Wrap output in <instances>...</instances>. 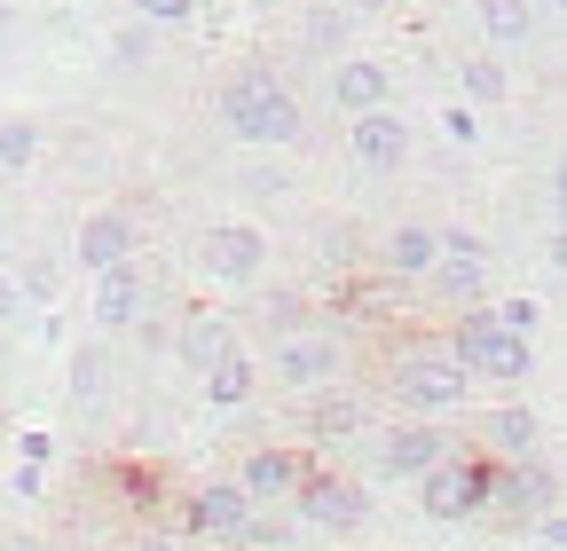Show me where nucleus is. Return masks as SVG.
Instances as JSON below:
<instances>
[{
    "label": "nucleus",
    "mask_w": 567,
    "mask_h": 551,
    "mask_svg": "<svg viewBox=\"0 0 567 551\" xmlns=\"http://www.w3.org/2000/svg\"><path fill=\"white\" fill-rule=\"evenodd\" d=\"M213 111L237 134L245 150H292L308 134V111H300V87L276 80V63H237V72L213 87Z\"/></svg>",
    "instance_id": "nucleus-1"
},
{
    "label": "nucleus",
    "mask_w": 567,
    "mask_h": 551,
    "mask_svg": "<svg viewBox=\"0 0 567 551\" xmlns=\"http://www.w3.org/2000/svg\"><path fill=\"white\" fill-rule=\"evenodd\" d=\"M386 402L402 418H457V409H473V378L450 355L442 331H410L386 347Z\"/></svg>",
    "instance_id": "nucleus-2"
},
{
    "label": "nucleus",
    "mask_w": 567,
    "mask_h": 551,
    "mask_svg": "<svg viewBox=\"0 0 567 551\" xmlns=\"http://www.w3.org/2000/svg\"><path fill=\"white\" fill-rule=\"evenodd\" d=\"M260 378H276V394H323L347 378V331L339 323H316V315H292V323H276L268 339V355H252Z\"/></svg>",
    "instance_id": "nucleus-3"
},
{
    "label": "nucleus",
    "mask_w": 567,
    "mask_h": 551,
    "mask_svg": "<svg viewBox=\"0 0 567 551\" xmlns=\"http://www.w3.org/2000/svg\"><path fill=\"white\" fill-rule=\"evenodd\" d=\"M442 339H450V355L465 363L473 386H528V378H536V339L505 331L488 308H457V315L442 323Z\"/></svg>",
    "instance_id": "nucleus-4"
},
{
    "label": "nucleus",
    "mask_w": 567,
    "mask_h": 551,
    "mask_svg": "<svg viewBox=\"0 0 567 551\" xmlns=\"http://www.w3.org/2000/svg\"><path fill=\"white\" fill-rule=\"evenodd\" d=\"M292 520L316 528V536H354L371 520V480L363 472H339L331 457H316L300 472V489H292Z\"/></svg>",
    "instance_id": "nucleus-5"
},
{
    "label": "nucleus",
    "mask_w": 567,
    "mask_h": 551,
    "mask_svg": "<svg viewBox=\"0 0 567 551\" xmlns=\"http://www.w3.org/2000/svg\"><path fill=\"white\" fill-rule=\"evenodd\" d=\"M544 512H559V465H551V457L488 465V505H481V520H488V528H513V536H528Z\"/></svg>",
    "instance_id": "nucleus-6"
},
{
    "label": "nucleus",
    "mask_w": 567,
    "mask_h": 551,
    "mask_svg": "<svg viewBox=\"0 0 567 551\" xmlns=\"http://www.w3.org/2000/svg\"><path fill=\"white\" fill-rule=\"evenodd\" d=\"M410 489H417V512L434 520V528H465V520H481V505H488V457L450 449L442 465H425Z\"/></svg>",
    "instance_id": "nucleus-7"
},
{
    "label": "nucleus",
    "mask_w": 567,
    "mask_h": 551,
    "mask_svg": "<svg viewBox=\"0 0 567 551\" xmlns=\"http://www.w3.org/2000/svg\"><path fill=\"white\" fill-rule=\"evenodd\" d=\"M252 520H260V505L237 489V480H197V489H182L174 536L182 543H213V551H237Z\"/></svg>",
    "instance_id": "nucleus-8"
},
{
    "label": "nucleus",
    "mask_w": 567,
    "mask_h": 551,
    "mask_svg": "<svg viewBox=\"0 0 567 551\" xmlns=\"http://www.w3.org/2000/svg\"><path fill=\"white\" fill-rule=\"evenodd\" d=\"M465 426H473V457L488 465H520V457H551V418L528 402H496V409H465Z\"/></svg>",
    "instance_id": "nucleus-9"
},
{
    "label": "nucleus",
    "mask_w": 567,
    "mask_h": 551,
    "mask_svg": "<svg viewBox=\"0 0 567 551\" xmlns=\"http://www.w3.org/2000/svg\"><path fill=\"white\" fill-rule=\"evenodd\" d=\"M425 284H434V300L457 315V308H481L488 300V237L473 229H442L434 237V268H425Z\"/></svg>",
    "instance_id": "nucleus-10"
},
{
    "label": "nucleus",
    "mask_w": 567,
    "mask_h": 551,
    "mask_svg": "<svg viewBox=\"0 0 567 551\" xmlns=\"http://www.w3.org/2000/svg\"><path fill=\"white\" fill-rule=\"evenodd\" d=\"M197 268H205V284H221V292H252L268 276V237L252 221H221V229H205Z\"/></svg>",
    "instance_id": "nucleus-11"
},
{
    "label": "nucleus",
    "mask_w": 567,
    "mask_h": 551,
    "mask_svg": "<svg viewBox=\"0 0 567 551\" xmlns=\"http://www.w3.org/2000/svg\"><path fill=\"white\" fill-rule=\"evenodd\" d=\"M347 158H354V174H363V181L402 174V166H410V118H402L394 103L354 111V118H347Z\"/></svg>",
    "instance_id": "nucleus-12"
},
{
    "label": "nucleus",
    "mask_w": 567,
    "mask_h": 551,
    "mask_svg": "<svg viewBox=\"0 0 567 551\" xmlns=\"http://www.w3.org/2000/svg\"><path fill=\"white\" fill-rule=\"evenodd\" d=\"M308 465H316V449H308V441H252V449L237 457V472H229V480H237V489L268 512V505H292V489H300V472H308Z\"/></svg>",
    "instance_id": "nucleus-13"
},
{
    "label": "nucleus",
    "mask_w": 567,
    "mask_h": 551,
    "mask_svg": "<svg viewBox=\"0 0 567 551\" xmlns=\"http://www.w3.org/2000/svg\"><path fill=\"white\" fill-rule=\"evenodd\" d=\"M87 315H95V331H103V339H118V331H142V323L158 315V276L142 268V260H126V268L95 276V300H87Z\"/></svg>",
    "instance_id": "nucleus-14"
},
{
    "label": "nucleus",
    "mask_w": 567,
    "mask_h": 551,
    "mask_svg": "<svg viewBox=\"0 0 567 551\" xmlns=\"http://www.w3.org/2000/svg\"><path fill=\"white\" fill-rule=\"evenodd\" d=\"M457 441H450V426L442 418H394V426H379V480H410L425 472V465H442Z\"/></svg>",
    "instance_id": "nucleus-15"
},
{
    "label": "nucleus",
    "mask_w": 567,
    "mask_h": 551,
    "mask_svg": "<svg viewBox=\"0 0 567 551\" xmlns=\"http://www.w3.org/2000/svg\"><path fill=\"white\" fill-rule=\"evenodd\" d=\"M126 260H142V221L126 214V205H103V214H87L80 237H71V268L111 276V268H126Z\"/></svg>",
    "instance_id": "nucleus-16"
},
{
    "label": "nucleus",
    "mask_w": 567,
    "mask_h": 551,
    "mask_svg": "<svg viewBox=\"0 0 567 551\" xmlns=\"http://www.w3.org/2000/svg\"><path fill=\"white\" fill-rule=\"evenodd\" d=\"M379 426V402L371 394H339V386H323V394H308V449L323 457V449H347V441H363Z\"/></svg>",
    "instance_id": "nucleus-17"
},
{
    "label": "nucleus",
    "mask_w": 567,
    "mask_h": 551,
    "mask_svg": "<svg viewBox=\"0 0 567 551\" xmlns=\"http://www.w3.org/2000/svg\"><path fill=\"white\" fill-rule=\"evenodd\" d=\"M434 221H386L371 237V268L386 276V284H425V268H434Z\"/></svg>",
    "instance_id": "nucleus-18"
},
{
    "label": "nucleus",
    "mask_w": 567,
    "mask_h": 551,
    "mask_svg": "<svg viewBox=\"0 0 567 551\" xmlns=\"http://www.w3.org/2000/svg\"><path fill=\"white\" fill-rule=\"evenodd\" d=\"M473 24H481V48L496 63H513V55L536 48V9L528 0H473Z\"/></svg>",
    "instance_id": "nucleus-19"
},
{
    "label": "nucleus",
    "mask_w": 567,
    "mask_h": 551,
    "mask_svg": "<svg viewBox=\"0 0 567 551\" xmlns=\"http://www.w3.org/2000/svg\"><path fill=\"white\" fill-rule=\"evenodd\" d=\"M331 103L354 118V111H379V103H394V72L379 55H331Z\"/></svg>",
    "instance_id": "nucleus-20"
},
{
    "label": "nucleus",
    "mask_w": 567,
    "mask_h": 551,
    "mask_svg": "<svg viewBox=\"0 0 567 551\" xmlns=\"http://www.w3.org/2000/svg\"><path fill=\"white\" fill-rule=\"evenodd\" d=\"M197 394H205V409H252V394H260V363H252L245 347H221V355L197 371Z\"/></svg>",
    "instance_id": "nucleus-21"
},
{
    "label": "nucleus",
    "mask_w": 567,
    "mask_h": 551,
    "mask_svg": "<svg viewBox=\"0 0 567 551\" xmlns=\"http://www.w3.org/2000/svg\"><path fill=\"white\" fill-rule=\"evenodd\" d=\"M221 347H237V323H229V315H213V308H189L182 331H174V355H182L189 371H205Z\"/></svg>",
    "instance_id": "nucleus-22"
},
{
    "label": "nucleus",
    "mask_w": 567,
    "mask_h": 551,
    "mask_svg": "<svg viewBox=\"0 0 567 551\" xmlns=\"http://www.w3.org/2000/svg\"><path fill=\"white\" fill-rule=\"evenodd\" d=\"M505 95H513V72H505V63H496L488 48H481V55H457V103H473V111H496Z\"/></svg>",
    "instance_id": "nucleus-23"
},
{
    "label": "nucleus",
    "mask_w": 567,
    "mask_h": 551,
    "mask_svg": "<svg viewBox=\"0 0 567 551\" xmlns=\"http://www.w3.org/2000/svg\"><path fill=\"white\" fill-rule=\"evenodd\" d=\"M9 284H17L24 308H55V300H63V260H55V252H24V260L9 268Z\"/></svg>",
    "instance_id": "nucleus-24"
},
{
    "label": "nucleus",
    "mask_w": 567,
    "mask_h": 551,
    "mask_svg": "<svg viewBox=\"0 0 567 551\" xmlns=\"http://www.w3.org/2000/svg\"><path fill=\"white\" fill-rule=\"evenodd\" d=\"M63 394H71V402H103V394H111V347H71Z\"/></svg>",
    "instance_id": "nucleus-25"
},
{
    "label": "nucleus",
    "mask_w": 567,
    "mask_h": 551,
    "mask_svg": "<svg viewBox=\"0 0 567 551\" xmlns=\"http://www.w3.org/2000/svg\"><path fill=\"white\" fill-rule=\"evenodd\" d=\"M32 158H40V126L32 118H0V174H32Z\"/></svg>",
    "instance_id": "nucleus-26"
},
{
    "label": "nucleus",
    "mask_w": 567,
    "mask_h": 551,
    "mask_svg": "<svg viewBox=\"0 0 567 551\" xmlns=\"http://www.w3.org/2000/svg\"><path fill=\"white\" fill-rule=\"evenodd\" d=\"M300 48L308 55H339L347 48V9H308L300 17Z\"/></svg>",
    "instance_id": "nucleus-27"
},
{
    "label": "nucleus",
    "mask_w": 567,
    "mask_h": 551,
    "mask_svg": "<svg viewBox=\"0 0 567 551\" xmlns=\"http://www.w3.org/2000/svg\"><path fill=\"white\" fill-rule=\"evenodd\" d=\"M481 308H488L496 323H505V331H520V339H536V331H544V300H536V292H513V300H481Z\"/></svg>",
    "instance_id": "nucleus-28"
},
{
    "label": "nucleus",
    "mask_w": 567,
    "mask_h": 551,
    "mask_svg": "<svg viewBox=\"0 0 567 551\" xmlns=\"http://www.w3.org/2000/svg\"><path fill=\"white\" fill-rule=\"evenodd\" d=\"M126 9H134V24L174 32V24H189V17H197V0H126Z\"/></svg>",
    "instance_id": "nucleus-29"
},
{
    "label": "nucleus",
    "mask_w": 567,
    "mask_h": 551,
    "mask_svg": "<svg viewBox=\"0 0 567 551\" xmlns=\"http://www.w3.org/2000/svg\"><path fill=\"white\" fill-rule=\"evenodd\" d=\"M151 48H158V32H151V24H118V40H111V63H126V72H134V63L151 55Z\"/></svg>",
    "instance_id": "nucleus-30"
},
{
    "label": "nucleus",
    "mask_w": 567,
    "mask_h": 551,
    "mask_svg": "<svg viewBox=\"0 0 567 551\" xmlns=\"http://www.w3.org/2000/svg\"><path fill=\"white\" fill-rule=\"evenodd\" d=\"M442 134H450V143H465V150H473V143H481V111H473V103L442 111Z\"/></svg>",
    "instance_id": "nucleus-31"
},
{
    "label": "nucleus",
    "mask_w": 567,
    "mask_h": 551,
    "mask_svg": "<svg viewBox=\"0 0 567 551\" xmlns=\"http://www.w3.org/2000/svg\"><path fill=\"white\" fill-rule=\"evenodd\" d=\"M9 489H17L24 505H32V497H48V465H24V457H17V472H9Z\"/></svg>",
    "instance_id": "nucleus-32"
},
{
    "label": "nucleus",
    "mask_w": 567,
    "mask_h": 551,
    "mask_svg": "<svg viewBox=\"0 0 567 551\" xmlns=\"http://www.w3.org/2000/svg\"><path fill=\"white\" fill-rule=\"evenodd\" d=\"M17 457H24V465H55V434H40V426L17 434Z\"/></svg>",
    "instance_id": "nucleus-33"
},
{
    "label": "nucleus",
    "mask_w": 567,
    "mask_h": 551,
    "mask_svg": "<svg viewBox=\"0 0 567 551\" xmlns=\"http://www.w3.org/2000/svg\"><path fill=\"white\" fill-rule=\"evenodd\" d=\"M17 308H24V300H17V284H9V268H0V339H9V323H17Z\"/></svg>",
    "instance_id": "nucleus-34"
},
{
    "label": "nucleus",
    "mask_w": 567,
    "mask_h": 551,
    "mask_svg": "<svg viewBox=\"0 0 567 551\" xmlns=\"http://www.w3.org/2000/svg\"><path fill=\"white\" fill-rule=\"evenodd\" d=\"M245 189H252V197H284V189H292V181H284V174H276V166H260V174H252V181H245Z\"/></svg>",
    "instance_id": "nucleus-35"
},
{
    "label": "nucleus",
    "mask_w": 567,
    "mask_h": 551,
    "mask_svg": "<svg viewBox=\"0 0 567 551\" xmlns=\"http://www.w3.org/2000/svg\"><path fill=\"white\" fill-rule=\"evenodd\" d=\"M134 551H182V536H158V528H151V536H142Z\"/></svg>",
    "instance_id": "nucleus-36"
},
{
    "label": "nucleus",
    "mask_w": 567,
    "mask_h": 551,
    "mask_svg": "<svg viewBox=\"0 0 567 551\" xmlns=\"http://www.w3.org/2000/svg\"><path fill=\"white\" fill-rule=\"evenodd\" d=\"M354 9H363V17H386V9H402V0H354Z\"/></svg>",
    "instance_id": "nucleus-37"
},
{
    "label": "nucleus",
    "mask_w": 567,
    "mask_h": 551,
    "mask_svg": "<svg viewBox=\"0 0 567 551\" xmlns=\"http://www.w3.org/2000/svg\"><path fill=\"white\" fill-rule=\"evenodd\" d=\"M0 40H9V0H0Z\"/></svg>",
    "instance_id": "nucleus-38"
},
{
    "label": "nucleus",
    "mask_w": 567,
    "mask_h": 551,
    "mask_svg": "<svg viewBox=\"0 0 567 551\" xmlns=\"http://www.w3.org/2000/svg\"><path fill=\"white\" fill-rule=\"evenodd\" d=\"M0 426H9V409H0Z\"/></svg>",
    "instance_id": "nucleus-39"
}]
</instances>
